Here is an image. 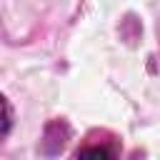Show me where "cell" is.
Masks as SVG:
<instances>
[{
	"label": "cell",
	"mask_w": 160,
	"mask_h": 160,
	"mask_svg": "<svg viewBox=\"0 0 160 160\" xmlns=\"http://www.w3.org/2000/svg\"><path fill=\"white\" fill-rule=\"evenodd\" d=\"M80 155H100V158H108L110 152L102 150V148H88V150H80Z\"/></svg>",
	"instance_id": "cell-2"
},
{
	"label": "cell",
	"mask_w": 160,
	"mask_h": 160,
	"mask_svg": "<svg viewBox=\"0 0 160 160\" xmlns=\"http://www.w3.org/2000/svg\"><path fill=\"white\" fill-rule=\"evenodd\" d=\"M12 128V110L5 98H0V135H5Z\"/></svg>",
	"instance_id": "cell-1"
}]
</instances>
